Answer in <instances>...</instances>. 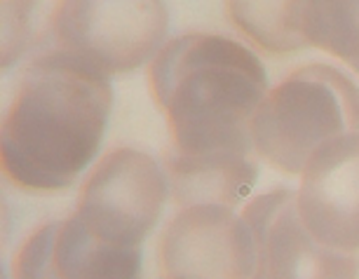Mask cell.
I'll return each instance as SVG.
<instances>
[{"instance_id": "1", "label": "cell", "mask_w": 359, "mask_h": 279, "mask_svg": "<svg viewBox=\"0 0 359 279\" xmlns=\"http://www.w3.org/2000/svg\"><path fill=\"white\" fill-rule=\"evenodd\" d=\"M113 106L106 73L66 50L26 68L3 120V172L24 190L69 188L94 160Z\"/></svg>"}, {"instance_id": "2", "label": "cell", "mask_w": 359, "mask_h": 279, "mask_svg": "<svg viewBox=\"0 0 359 279\" xmlns=\"http://www.w3.org/2000/svg\"><path fill=\"white\" fill-rule=\"evenodd\" d=\"M151 97L184 158L249 155L252 120L268 94L261 59L216 33H188L162 45L148 66Z\"/></svg>"}, {"instance_id": "3", "label": "cell", "mask_w": 359, "mask_h": 279, "mask_svg": "<svg viewBox=\"0 0 359 279\" xmlns=\"http://www.w3.org/2000/svg\"><path fill=\"white\" fill-rule=\"evenodd\" d=\"M359 132V87L329 64H306L273 87L252 120V146L282 174H301L324 144Z\"/></svg>"}, {"instance_id": "4", "label": "cell", "mask_w": 359, "mask_h": 279, "mask_svg": "<svg viewBox=\"0 0 359 279\" xmlns=\"http://www.w3.org/2000/svg\"><path fill=\"white\" fill-rule=\"evenodd\" d=\"M167 22L165 0H59L52 31L59 50L120 76L155 59Z\"/></svg>"}, {"instance_id": "5", "label": "cell", "mask_w": 359, "mask_h": 279, "mask_svg": "<svg viewBox=\"0 0 359 279\" xmlns=\"http://www.w3.org/2000/svg\"><path fill=\"white\" fill-rule=\"evenodd\" d=\"M167 190L165 169L151 155L113 148L85 179L76 216L99 240L141 249V242L160 221Z\"/></svg>"}, {"instance_id": "6", "label": "cell", "mask_w": 359, "mask_h": 279, "mask_svg": "<svg viewBox=\"0 0 359 279\" xmlns=\"http://www.w3.org/2000/svg\"><path fill=\"white\" fill-rule=\"evenodd\" d=\"M254 240L249 279H359V258L322 247L303 226L296 193L275 188L245 207Z\"/></svg>"}, {"instance_id": "7", "label": "cell", "mask_w": 359, "mask_h": 279, "mask_svg": "<svg viewBox=\"0 0 359 279\" xmlns=\"http://www.w3.org/2000/svg\"><path fill=\"white\" fill-rule=\"evenodd\" d=\"M160 268L167 277L249 279L254 240L247 221L223 204H191L160 237Z\"/></svg>"}, {"instance_id": "8", "label": "cell", "mask_w": 359, "mask_h": 279, "mask_svg": "<svg viewBox=\"0 0 359 279\" xmlns=\"http://www.w3.org/2000/svg\"><path fill=\"white\" fill-rule=\"evenodd\" d=\"M296 209L322 247L359 254V132L329 141L308 160Z\"/></svg>"}, {"instance_id": "9", "label": "cell", "mask_w": 359, "mask_h": 279, "mask_svg": "<svg viewBox=\"0 0 359 279\" xmlns=\"http://www.w3.org/2000/svg\"><path fill=\"white\" fill-rule=\"evenodd\" d=\"M12 279H141V249L99 240L73 214L26 237Z\"/></svg>"}, {"instance_id": "10", "label": "cell", "mask_w": 359, "mask_h": 279, "mask_svg": "<svg viewBox=\"0 0 359 279\" xmlns=\"http://www.w3.org/2000/svg\"><path fill=\"white\" fill-rule=\"evenodd\" d=\"M165 174L179 207L223 204L235 209V204L245 200L256 183V167L249 162V155L184 158L167 151Z\"/></svg>"}, {"instance_id": "11", "label": "cell", "mask_w": 359, "mask_h": 279, "mask_svg": "<svg viewBox=\"0 0 359 279\" xmlns=\"http://www.w3.org/2000/svg\"><path fill=\"white\" fill-rule=\"evenodd\" d=\"M308 0H226L228 17L245 36L270 54L310 47L306 38Z\"/></svg>"}, {"instance_id": "12", "label": "cell", "mask_w": 359, "mask_h": 279, "mask_svg": "<svg viewBox=\"0 0 359 279\" xmlns=\"http://www.w3.org/2000/svg\"><path fill=\"white\" fill-rule=\"evenodd\" d=\"M308 43L359 73V0H308Z\"/></svg>"}, {"instance_id": "13", "label": "cell", "mask_w": 359, "mask_h": 279, "mask_svg": "<svg viewBox=\"0 0 359 279\" xmlns=\"http://www.w3.org/2000/svg\"><path fill=\"white\" fill-rule=\"evenodd\" d=\"M167 279H184V277H167Z\"/></svg>"}]
</instances>
